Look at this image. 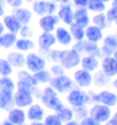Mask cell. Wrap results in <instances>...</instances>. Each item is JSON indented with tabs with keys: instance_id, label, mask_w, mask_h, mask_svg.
Returning <instances> with one entry per match:
<instances>
[{
	"instance_id": "cell-13",
	"label": "cell",
	"mask_w": 117,
	"mask_h": 125,
	"mask_svg": "<svg viewBox=\"0 0 117 125\" xmlns=\"http://www.w3.org/2000/svg\"><path fill=\"white\" fill-rule=\"evenodd\" d=\"M99 70L106 73L109 78H113L117 76V61L113 56H105L101 60Z\"/></svg>"
},
{
	"instance_id": "cell-60",
	"label": "cell",
	"mask_w": 117,
	"mask_h": 125,
	"mask_svg": "<svg viewBox=\"0 0 117 125\" xmlns=\"http://www.w3.org/2000/svg\"><path fill=\"white\" fill-rule=\"evenodd\" d=\"M23 125H27V124H23Z\"/></svg>"
},
{
	"instance_id": "cell-57",
	"label": "cell",
	"mask_w": 117,
	"mask_h": 125,
	"mask_svg": "<svg viewBox=\"0 0 117 125\" xmlns=\"http://www.w3.org/2000/svg\"><path fill=\"white\" fill-rule=\"evenodd\" d=\"M23 1H27V3H33L34 0H23Z\"/></svg>"
},
{
	"instance_id": "cell-47",
	"label": "cell",
	"mask_w": 117,
	"mask_h": 125,
	"mask_svg": "<svg viewBox=\"0 0 117 125\" xmlns=\"http://www.w3.org/2000/svg\"><path fill=\"white\" fill-rule=\"evenodd\" d=\"M108 123L111 124V125H117V110H116L115 113H112V115H111V117H109Z\"/></svg>"
},
{
	"instance_id": "cell-14",
	"label": "cell",
	"mask_w": 117,
	"mask_h": 125,
	"mask_svg": "<svg viewBox=\"0 0 117 125\" xmlns=\"http://www.w3.org/2000/svg\"><path fill=\"white\" fill-rule=\"evenodd\" d=\"M25 113H27V120H29V121H43V119L45 116L44 106L35 101L30 106L27 107Z\"/></svg>"
},
{
	"instance_id": "cell-46",
	"label": "cell",
	"mask_w": 117,
	"mask_h": 125,
	"mask_svg": "<svg viewBox=\"0 0 117 125\" xmlns=\"http://www.w3.org/2000/svg\"><path fill=\"white\" fill-rule=\"evenodd\" d=\"M72 1L77 8H86L87 4H88V0H72Z\"/></svg>"
},
{
	"instance_id": "cell-28",
	"label": "cell",
	"mask_w": 117,
	"mask_h": 125,
	"mask_svg": "<svg viewBox=\"0 0 117 125\" xmlns=\"http://www.w3.org/2000/svg\"><path fill=\"white\" fill-rule=\"evenodd\" d=\"M14 47L17 48V51L19 52H32V51L35 48V43L32 41V38H18Z\"/></svg>"
},
{
	"instance_id": "cell-22",
	"label": "cell",
	"mask_w": 117,
	"mask_h": 125,
	"mask_svg": "<svg viewBox=\"0 0 117 125\" xmlns=\"http://www.w3.org/2000/svg\"><path fill=\"white\" fill-rule=\"evenodd\" d=\"M6 60L13 66V68H18V70L25 68V56L23 54V52H19V51L9 52L8 56H6Z\"/></svg>"
},
{
	"instance_id": "cell-49",
	"label": "cell",
	"mask_w": 117,
	"mask_h": 125,
	"mask_svg": "<svg viewBox=\"0 0 117 125\" xmlns=\"http://www.w3.org/2000/svg\"><path fill=\"white\" fill-rule=\"evenodd\" d=\"M5 15V8H4V4L0 3V18H3Z\"/></svg>"
},
{
	"instance_id": "cell-41",
	"label": "cell",
	"mask_w": 117,
	"mask_h": 125,
	"mask_svg": "<svg viewBox=\"0 0 117 125\" xmlns=\"http://www.w3.org/2000/svg\"><path fill=\"white\" fill-rule=\"evenodd\" d=\"M106 18L108 20V23H115L117 25V8L116 6H111L106 11Z\"/></svg>"
},
{
	"instance_id": "cell-6",
	"label": "cell",
	"mask_w": 117,
	"mask_h": 125,
	"mask_svg": "<svg viewBox=\"0 0 117 125\" xmlns=\"http://www.w3.org/2000/svg\"><path fill=\"white\" fill-rule=\"evenodd\" d=\"M81 54L78 52H76L73 48L71 49H63L61 52V60L59 63L64 67L65 71H72L76 70L79 63H81Z\"/></svg>"
},
{
	"instance_id": "cell-55",
	"label": "cell",
	"mask_w": 117,
	"mask_h": 125,
	"mask_svg": "<svg viewBox=\"0 0 117 125\" xmlns=\"http://www.w3.org/2000/svg\"><path fill=\"white\" fill-rule=\"evenodd\" d=\"M112 6H116V8H117V0H112Z\"/></svg>"
},
{
	"instance_id": "cell-11",
	"label": "cell",
	"mask_w": 117,
	"mask_h": 125,
	"mask_svg": "<svg viewBox=\"0 0 117 125\" xmlns=\"http://www.w3.org/2000/svg\"><path fill=\"white\" fill-rule=\"evenodd\" d=\"M13 96H14V104H15V106L21 107V109H27L28 106H30L35 101L34 94L29 92V91H25V90L15 89Z\"/></svg>"
},
{
	"instance_id": "cell-48",
	"label": "cell",
	"mask_w": 117,
	"mask_h": 125,
	"mask_svg": "<svg viewBox=\"0 0 117 125\" xmlns=\"http://www.w3.org/2000/svg\"><path fill=\"white\" fill-rule=\"evenodd\" d=\"M63 125H81V124H79L78 120L73 119V120H69V121H67V123H63Z\"/></svg>"
},
{
	"instance_id": "cell-20",
	"label": "cell",
	"mask_w": 117,
	"mask_h": 125,
	"mask_svg": "<svg viewBox=\"0 0 117 125\" xmlns=\"http://www.w3.org/2000/svg\"><path fill=\"white\" fill-rule=\"evenodd\" d=\"M103 31L101 28L90 24L88 27L84 28V39L86 41H90V42H94V43H98L103 39Z\"/></svg>"
},
{
	"instance_id": "cell-27",
	"label": "cell",
	"mask_w": 117,
	"mask_h": 125,
	"mask_svg": "<svg viewBox=\"0 0 117 125\" xmlns=\"http://www.w3.org/2000/svg\"><path fill=\"white\" fill-rule=\"evenodd\" d=\"M13 14L17 17V19L21 23V25L24 24H29L30 23V20L33 18V14L32 11L27 9V8H23V6H19V8H15L13 10Z\"/></svg>"
},
{
	"instance_id": "cell-53",
	"label": "cell",
	"mask_w": 117,
	"mask_h": 125,
	"mask_svg": "<svg viewBox=\"0 0 117 125\" xmlns=\"http://www.w3.org/2000/svg\"><path fill=\"white\" fill-rule=\"evenodd\" d=\"M53 1L59 3V4H67V3H69V1H71V0H53Z\"/></svg>"
},
{
	"instance_id": "cell-24",
	"label": "cell",
	"mask_w": 117,
	"mask_h": 125,
	"mask_svg": "<svg viewBox=\"0 0 117 125\" xmlns=\"http://www.w3.org/2000/svg\"><path fill=\"white\" fill-rule=\"evenodd\" d=\"M3 24L5 27V29L10 33H15L18 34L20 28H21V23L17 19V17L14 14H8V15L3 17Z\"/></svg>"
},
{
	"instance_id": "cell-43",
	"label": "cell",
	"mask_w": 117,
	"mask_h": 125,
	"mask_svg": "<svg viewBox=\"0 0 117 125\" xmlns=\"http://www.w3.org/2000/svg\"><path fill=\"white\" fill-rule=\"evenodd\" d=\"M19 34H20L21 38H32L33 37V29L29 27V24H24V25H21Z\"/></svg>"
},
{
	"instance_id": "cell-4",
	"label": "cell",
	"mask_w": 117,
	"mask_h": 125,
	"mask_svg": "<svg viewBox=\"0 0 117 125\" xmlns=\"http://www.w3.org/2000/svg\"><path fill=\"white\" fill-rule=\"evenodd\" d=\"M91 96V104L98 102V104L106 105L108 107H115L117 106V94L112 90L103 89L98 92L94 91H88Z\"/></svg>"
},
{
	"instance_id": "cell-25",
	"label": "cell",
	"mask_w": 117,
	"mask_h": 125,
	"mask_svg": "<svg viewBox=\"0 0 117 125\" xmlns=\"http://www.w3.org/2000/svg\"><path fill=\"white\" fill-rule=\"evenodd\" d=\"M109 85H111V78L101 70H97L92 73V86L102 89V87H107Z\"/></svg>"
},
{
	"instance_id": "cell-26",
	"label": "cell",
	"mask_w": 117,
	"mask_h": 125,
	"mask_svg": "<svg viewBox=\"0 0 117 125\" xmlns=\"http://www.w3.org/2000/svg\"><path fill=\"white\" fill-rule=\"evenodd\" d=\"M14 92H1L0 91V110L8 113L10 109L15 106L14 104Z\"/></svg>"
},
{
	"instance_id": "cell-15",
	"label": "cell",
	"mask_w": 117,
	"mask_h": 125,
	"mask_svg": "<svg viewBox=\"0 0 117 125\" xmlns=\"http://www.w3.org/2000/svg\"><path fill=\"white\" fill-rule=\"evenodd\" d=\"M59 24V18L55 14H47L39 18L38 25L43 32H54Z\"/></svg>"
},
{
	"instance_id": "cell-23",
	"label": "cell",
	"mask_w": 117,
	"mask_h": 125,
	"mask_svg": "<svg viewBox=\"0 0 117 125\" xmlns=\"http://www.w3.org/2000/svg\"><path fill=\"white\" fill-rule=\"evenodd\" d=\"M73 23L78 24L79 27L86 28L91 24V18L87 8H78L74 10V17H73Z\"/></svg>"
},
{
	"instance_id": "cell-9",
	"label": "cell",
	"mask_w": 117,
	"mask_h": 125,
	"mask_svg": "<svg viewBox=\"0 0 117 125\" xmlns=\"http://www.w3.org/2000/svg\"><path fill=\"white\" fill-rule=\"evenodd\" d=\"M32 9L36 15L43 17L47 14H55L58 6L55 1H50V0H34Z\"/></svg>"
},
{
	"instance_id": "cell-38",
	"label": "cell",
	"mask_w": 117,
	"mask_h": 125,
	"mask_svg": "<svg viewBox=\"0 0 117 125\" xmlns=\"http://www.w3.org/2000/svg\"><path fill=\"white\" fill-rule=\"evenodd\" d=\"M13 71L14 68L9 61L6 58H0V76H11Z\"/></svg>"
},
{
	"instance_id": "cell-35",
	"label": "cell",
	"mask_w": 117,
	"mask_h": 125,
	"mask_svg": "<svg viewBox=\"0 0 117 125\" xmlns=\"http://www.w3.org/2000/svg\"><path fill=\"white\" fill-rule=\"evenodd\" d=\"M55 114L58 115V117H59L63 123H67L69 120L74 119V115H73V109L72 107H68V106L61 107L58 111H55Z\"/></svg>"
},
{
	"instance_id": "cell-37",
	"label": "cell",
	"mask_w": 117,
	"mask_h": 125,
	"mask_svg": "<svg viewBox=\"0 0 117 125\" xmlns=\"http://www.w3.org/2000/svg\"><path fill=\"white\" fill-rule=\"evenodd\" d=\"M73 109V115L74 119L81 121L82 119H84L86 116L90 115V106L88 105H83V106H77V107H72Z\"/></svg>"
},
{
	"instance_id": "cell-52",
	"label": "cell",
	"mask_w": 117,
	"mask_h": 125,
	"mask_svg": "<svg viewBox=\"0 0 117 125\" xmlns=\"http://www.w3.org/2000/svg\"><path fill=\"white\" fill-rule=\"evenodd\" d=\"M4 32H5V27L3 24V21H0V35H1Z\"/></svg>"
},
{
	"instance_id": "cell-30",
	"label": "cell",
	"mask_w": 117,
	"mask_h": 125,
	"mask_svg": "<svg viewBox=\"0 0 117 125\" xmlns=\"http://www.w3.org/2000/svg\"><path fill=\"white\" fill-rule=\"evenodd\" d=\"M17 89V82L10 76H0V91L14 92Z\"/></svg>"
},
{
	"instance_id": "cell-50",
	"label": "cell",
	"mask_w": 117,
	"mask_h": 125,
	"mask_svg": "<svg viewBox=\"0 0 117 125\" xmlns=\"http://www.w3.org/2000/svg\"><path fill=\"white\" fill-rule=\"evenodd\" d=\"M111 85H112L113 89L117 91V76H116V77H113V80L111 81Z\"/></svg>"
},
{
	"instance_id": "cell-54",
	"label": "cell",
	"mask_w": 117,
	"mask_h": 125,
	"mask_svg": "<svg viewBox=\"0 0 117 125\" xmlns=\"http://www.w3.org/2000/svg\"><path fill=\"white\" fill-rule=\"evenodd\" d=\"M29 125H44V123L43 121H30Z\"/></svg>"
},
{
	"instance_id": "cell-16",
	"label": "cell",
	"mask_w": 117,
	"mask_h": 125,
	"mask_svg": "<svg viewBox=\"0 0 117 125\" xmlns=\"http://www.w3.org/2000/svg\"><path fill=\"white\" fill-rule=\"evenodd\" d=\"M101 42H102V47H99L101 57L112 56L113 52L117 49V35L108 34V35L103 37V39H102Z\"/></svg>"
},
{
	"instance_id": "cell-44",
	"label": "cell",
	"mask_w": 117,
	"mask_h": 125,
	"mask_svg": "<svg viewBox=\"0 0 117 125\" xmlns=\"http://www.w3.org/2000/svg\"><path fill=\"white\" fill-rule=\"evenodd\" d=\"M79 124H81V125H101L98 121H96V120H94L92 116H90V115L86 116L84 119H82L81 121H79Z\"/></svg>"
},
{
	"instance_id": "cell-3",
	"label": "cell",
	"mask_w": 117,
	"mask_h": 125,
	"mask_svg": "<svg viewBox=\"0 0 117 125\" xmlns=\"http://www.w3.org/2000/svg\"><path fill=\"white\" fill-rule=\"evenodd\" d=\"M65 101L71 107H77V106H83V105H90L91 104V96L90 92L83 89H73L65 94Z\"/></svg>"
},
{
	"instance_id": "cell-61",
	"label": "cell",
	"mask_w": 117,
	"mask_h": 125,
	"mask_svg": "<svg viewBox=\"0 0 117 125\" xmlns=\"http://www.w3.org/2000/svg\"><path fill=\"white\" fill-rule=\"evenodd\" d=\"M0 113H1V110H0Z\"/></svg>"
},
{
	"instance_id": "cell-5",
	"label": "cell",
	"mask_w": 117,
	"mask_h": 125,
	"mask_svg": "<svg viewBox=\"0 0 117 125\" xmlns=\"http://www.w3.org/2000/svg\"><path fill=\"white\" fill-rule=\"evenodd\" d=\"M48 85L50 87H53L59 95H65L68 91H71L74 87L72 77L65 75V73L64 75H61V76H52Z\"/></svg>"
},
{
	"instance_id": "cell-12",
	"label": "cell",
	"mask_w": 117,
	"mask_h": 125,
	"mask_svg": "<svg viewBox=\"0 0 117 125\" xmlns=\"http://www.w3.org/2000/svg\"><path fill=\"white\" fill-rule=\"evenodd\" d=\"M55 43L57 39L53 32H43L38 37V48L43 53H48L55 46Z\"/></svg>"
},
{
	"instance_id": "cell-33",
	"label": "cell",
	"mask_w": 117,
	"mask_h": 125,
	"mask_svg": "<svg viewBox=\"0 0 117 125\" xmlns=\"http://www.w3.org/2000/svg\"><path fill=\"white\" fill-rule=\"evenodd\" d=\"M92 24L98 27V28H101L102 31L106 29L107 25H108V20L106 18V13H103V11H102V13H96L92 17Z\"/></svg>"
},
{
	"instance_id": "cell-1",
	"label": "cell",
	"mask_w": 117,
	"mask_h": 125,
	"mask_svg": "<svg viewBox=\"0 0 117 125\" xmlns=\"http://www.w3.org/2000/svg\"><path fill=\"white\" fill-rule=\"evenodd\" d=\"M39 99H40L42 105L47 107L48 110H52L53 113L58 111L61 107L64 106L63 101L59 97V94L49 85H45V87H43V90H40Z\"/></svg>"
},
{
	"instance_id": "cell-21",
	"label": "cell",
	"mask_w": 117,
	"mask_h": 125,
	"mask_svg": "<svg viewBox=\"0 0 117 125\" xmlns=\"http://www.w3.org/2000/svg\"><path fill=\"white\" fill-rule=\"evenodd\" d=\"M54 35H55L57 43H59L61 46H71L73 42L69 29L64 28V27H57L54 31Z\"/></svg>"
},
{
	"instance_id": "cell-36",
	"label": "cell",
	"mask_w": 117,
	"mask_h": 125,
	"mask_svg": "<svg viewBox=\"0 0 117 125\" xmlns=\"http://www.w3.org/2000/svg\"><path fill=\"white\" fill-rule=\"evenodd\" d=\"M69 32H71V35L73 39H76V41H83L84 39V28L79 27L78 24L72 23L69 25Z\"/></svg>"
},
{
	"instance_id": "cell-58",
	"label": "cell",
	"mask_w": 117,
	"mask_h": 125,
	"mask_svg": "<svg viewBox=\"0 0 117 125\" xmlns=\"http://www.w3.org/2000/svg\"><path fill=\"white\" fill-rule=\"evenodd\" d=\"M103 3H109V1H112V0H102Z\"/></svg>"
},
{
	"instance_id": "cell-51",
	"label": "cell",
	"mask_w": 117,
	"mask_h": 125,
	"mask_svg": "<svg viewBox=\"0 0 117 125\" xmlns=\"http://www.w3.org/2000/svg\"><path fill=\"white\" fill-rule=\"evenodd\" d=\"M0 125H14V124H11L8 119H5V120H1V121H0Z\"/></svg>"
},
{
	"instance_id": "cell-19",
	"label": "cell",
	"mask_w": 117,
	"mask_h": 125,
	"mask_svg": "<svg viewBox=\"0 0 117 125\" xmlns=\"http://www.w3.org/2000/svg\"><path fill=\"white\" fill-rule=\"evenodd\" d=\"M99 64H101V61L99 58L96 57V56H92V54H84L81 57V68L88 71L91 73H93L94 71L99 70Z\"/></svg>"
},
{
	"instance_id": "cell-40",
	"label": "cell",
	"mask_w": 117,
	"mask_h": 125,
	"mask_svg": "<svg viewBox=\"0 0 117 125\" xmlns=\"http://www.w3.org/2000/svg\"><path fill=\"white\" fill-rule=\"evenodd\" d=\"M49 72L52 76H61V75H64L65 73V70L61 63H53L49 67Z\"/></svg>"
},
{
	"instance_id": "cell-17",
	"label": "cell",
	"mask_w": 117,
	"mask_h": 125,
	"mask_svg": "<svg viewBox=\"0 0 117 125\" xmlns=\"http://www.w3.org/2000/svg\"><path fill=\"white\" fill-rule=\"evenodd\" d=\"M57 17L59 18V21L64 23L65 25H71L73 23V17H74V10L69 3L61 4V6L57 9Z\"/></svg>"
},
{
	"instance_id": "cell-34",
	"label": "cell",
	"mask_w": 117,
	"mask_h": 125,
	"mask_svg": "<svg viewBox=\"0 0 117 125\" xmlns=\"http://www.w3.org/2000/svg\"><path fill=\"white\" fill-rule=\"evenodd\" d=\"M87 10L92 13H102L106 10V3H103L102 0H88L87 4Z\"/></svg>"
},
{
	"instance_id": "cell-2",
	"label": "cell",
	"mask_w": 117,
	"mask_h": 125,
	"mask_svg": "<svg viewBox=\"0 0 117 125\" xmlns=\"http://www.w3.org/2000/svg\"><path fill=\"white\" fill-rule=\"evenodd\" d=\"M38 86L39 85L34 80V76L32 72H29L28 70H24V68L18 71V73H17V89L33 92L35 97H39L40 90Z\"/></svg>"
},
{
	"instance_id": "cell-45",
	"label": "cell",
	"mask_w": 117,
	"mask_h": 125,
	"mask_svg": "<svg viewBox=\"0 0 117 125\" xmlns=\"http://www.w3.org/2000/svg\"><path fill=\"white\" fill-rule=\"evenodd\" d=\"M4 1H5V4H8L13 9L19 8V6H21V4H23V0H4Z\"/></svg>"
},
{
	"instance_id": "cell-32",
	"label": "cell",
	"mask_w": 117,
	"mask_h": 125,
	"mask_svg": "<svg viewBox=\"0 0 117 125\" xmlns=\"http://www.w3.org/2000/svg\"><path fill=\"white\" fill-rule=\"evenodd\" d=\"M83 54H92V56H96V57L101 58V49H99V47H98L97 43L90 42V41H86V39H84Z\"/></svg>"
},
{
	"instance_id": "cell-59",
	"label": "cell",
	"mask_w": 117,
	"mask_h": 125,
	"mask_svg": "<svg viewBox=\"0 0 117 125\" xmlns=\"http://www.w3.org/2000/svg\"><path fill=\"white\" fill-rule=\"evenodd\" d=\"M101 125H111V124H109V123L107 121V123H103V124H101Z\"/></svg>"
},
{
	"instance_id": "cell-31",
	"label": "cell",
	"mask_w": 117,
	"mask_h": 125,
	"mask_svg": "<svg viewBox=\"0 0 117 125\" xmlns=\"http://www.w3.org/2000/svg\"><path fill=\"white\" fill-rule=\"evenodd\" d=\"M33 76H34V80L36 81V83L38 85H44V86L48 85L50 78H52V75H50L49 70H47V68L40 70L38 72H34Z\"/></svg>"
},
{
	"instance_id": "cell-56",
	"label": "cell",
	"mask_w": 117,
	"mask_h": 125,
	"mask_svg": "<svg viewBox=\"0 0 117 125\" xmlns=\"http://www.w3.org/2000/svg\"><path fill=\"white\" fill-rule=\"evenodd\" d=\"M112 56L115 57V60L117 61V49H116V51H115V52H113V54H112Z\"/></svg>"
},
{
	"instance_id": "cell-18",
	"label": "cell",
	"mask_w": 117,
	"mask_h": 125,
	"mask_svg": "<svg viewBox=\"0 0 117 125\" xmlns=\"http://www.w3.org/2000/svg\"><path fill=\"white\" fill-rule=\"evenodd\" d=\"M6 119L14 125H23L27 124V113L24 109L14 106L6 113Z\"/></svg>"
},
{
	"instance_id": "cell-42",
	"label": "cell",
	"mask_w": 117,
	"mask_h": 125,
	"mask_svg": "<svg viewBox=\"0 0 117 125\" xmlns=\"http://www.w3.org/2000/svg\"><path fill=\"white\" fill-rule=\"evenodd\" d=\"M61 49H50L49 52L47 53V56L49 57V60L52 61L53 63H59V60H61Z\"/></svg>"
},
{
	"instance_id": "cell-10",
	"label": "cell",
	"mask_w": 117,
	"mask_h": 125,
	"mask_svg": "<svg viewBox=\"0 0 117 125\" xmlns=\"http://www.w3.org/2000/svg\"><path fill=\"white\" fill-rule=\"evenodd\" d=\"M73 83L83 90H88L92 86V73L83 68H76L73 72Z\"/></svg>"
},
{
	"instance_id": "cell-7",
	"label": "cell",
	"mask_w": 117,
	"mask_h": 125,
	"mask_svg": "<svg viewBox=\"0 0 117 125\" xmlns=\"http://www.w3.org/2000/svg\"><path fill=\"white\" fill-rule=\"evenodd\" d=\"M44 68H47V60L44 57L35 52H28L25 56V70L34 73Z\"/></svg>"
},
{
	"instance_id": "cell-8",
	"label": "cell",
	"mask_w": 117,
	"mask_h": 125,
	"mask_svg": "<svg viewBox=\"0 0 117 125\" xmlns=\"http://www.w3.org/2000/svg\"><path fill=\"white\" fill-rule=\"evenodd\" d=\"M111 115H112V107L98 104V102H94V104L90 106V116H92L99 124L107 123L109 120V117H111Z\"/></svg>"
},
{
	"instance_id": "cell-29",
	"label": "cell",
	"mask_w": 117,
	"mask_h": 125,
	"mask_svg": "<svg viewBox=\"0 0 117 125\" xmlns=\"http://www.w3.org/2000/svg\"><path fill=\"white\" fill-rule=\"evenodd\" d=\"M18 39V37L15 33H10V32H4L1 35H0V48L4 49H9L11 47H14L15 42Z\"/></svg>"
},
{
	"instance_id": "cell-39",
	"label": "cell",
	"mask_w": 117,
	"mask_h": 125,
	"mask_svg": "<svg viewBox=\"0 0 117 125\" xmlns=\"http://www.w3.org/2000/svg\"><path fill=\"white\" fill-rule=\"evenodd\" d=\"M43 123H44V125H63V121L58 117L55 113H50L45 115L44 119H43Z\"/></svg>"
}]
</instances>
